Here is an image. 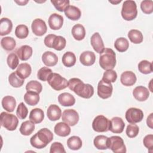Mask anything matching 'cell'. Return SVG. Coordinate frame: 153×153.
Returning a JSON list of instances; mask_svg holds the SVG:
<instances>
[{
	"label": "cell",
	"mask_w": 153,
	"mask_h": 153,
	"mask_svg": "<svg viewBox=\"0 0 153 153\" xmlns=\"http://www.w3.org/2000/svg\"><path fill=\"white\" fill-rule=\"evenodd\" d=\"M53 139V133L47 128L39 130L30 139L31 145L37 149L45 148Z\"/></svg>",
	"instance_id": "cell-1"
},
{
	"label": "cell",
	"mask_w": 153,
	"mask_h": 153,
	"mask_svg": "<svg viewBox=\"0 0 153 153\" xmlns=\"http://www.w3.org/2000/svg\"><path fill=\"white\" fill-rule=\"evenodd\" d=\"M108 148L115 153L126 152V147L123 139L118 136H113L108 138Z\"/></svg>",
	"instance_id": "cell-5"
},
{
	"label": "cell",
	"mask_w": 153,
	"mask_h": 153,
	"mask_svg": "<svg viewBox=\"0 0 153 153\" xmlns=\"http://www.w3.org/2000/svg\"><path fill=\"white\" fill-rule=\"evenodd\" d=\"M14 2H16L19 5H25L29 2V1H14Z\"/></svg>",
	"instance_id": "cell-55"
},
{
	"label": "cell",
	"mask_w": 153,
	"mask_h": 153,
	"mask_svg": "<svg viewBox=\"0 0 153 153\" xmlns=\"http://www.w3.org/2000/svg\"><path fill=\"white\" fill-rule=\"evenodd\" d=\"M17 74L23 79L27 78L31 74L32 68L30 65L27 63L19 64L16 71Z\"/></svg>",
	"instance_id": "cell-28"
},
{
	"label": "cell",
	"mask_w": 153,
	"mask_h": 153,
	"mask_svg": "<svg viewBox=\"0 0 153 153\" xmlns=\"http://www.w3.org/2000/svg\"><path fill=\"white\" fill-rule=\"evenodd\" d=\"M137 14V5L135 1L132 0L125 1L121 9L122 17L127 21L134 20Z\"/></svg>",
	"instance_id": "cell-3"
},
{
	"label": "cell",
	"mask_w": 153,
	"mask_h": 153,
	"mask_svg": "<svg viewBox=\"0 0 153 153\" xmlns=\"http://www.w3.org/2000/svg\"><path fill=\"white\" fill-rule=\"evenodd\" d=\"M53 73L52 70L47 67H42L37 72V78L42 81H47L50 75Z\"/></svg>",
	"instance_id": "cell-44"
},
{
	"label": "cell",
	"mask_w": 153,
	"mask_h": 153,
	"mask_svg": "<svg viewBox=\"0 0 153 153\" xmlns=\"http://www.w3.org/2000/svg\"><path fill=\"white\" fill-rule=\"evenodd\" d=\"M125 127V123L120 117H113L110 121L109 120L108 130L114 133H121Z\"/></svg>",
	"instance_id": "cell-11"
},
{
	"label": "cell",
	"mask_w": 153,
	"mask_h": 153,
	"mask_svg": "<svg viewBox=\"0 0 153 153\" xmlns=\"http://www.w3.org/2000/svg\"><path fill=\"white\" fill-rule=\"evenodd\" d=\"M29 34V29L25 25H18L15 29V35L19 39L26 38Z\"/></svg>",
	"instance_id": "cell-42"
},
{
	"label": "cell",
	"mask_w": 153,
	"mask_h": 153,
	"mask_svg": "<svg viewBox=\"0 0 153 153\" xmlns=\"http://www.w3.org/2000/svg\"><path fill=\"white\" fill-rule=\"evenodd\" d=\"M108 137L104 135H98L95 137L93 140V143L94 146L97 149L105 150L108 149L107 140Z\"/></svg>",
	"instance_id": "cell-33"
},
{
	"label": "cell",
	"mask_w": 153,
	"mask_h": 153,
	"mask_svg": "<svg viewBox=\"0 0 153 153\" xmlns=\"http://www.w3.org/2000/svg\"><path fill=\"white\" fill-rule=\"evenodd\" d=\"M26 90L27 91L39 94L42 91V86L39 82L35 80H32L27 83Z\"/></svg>",
	"instance_id": "cell-38"
},
{
	"label": "cell",
	"mask_w": 153,
	"mask_h": 153,
	"mask_svg": "<svg viewBox=\"0 0 153 153\" xmlns=\"http://www.w3.org/2000/svg\"><path fill=\"white\" fill-rule=\"evenodd\" d=\"M121 1H117V2H113V1H109V2H111V3H112V4H116L120 3Z\"/></svg>",
	"instance_id": "cell-56"
},
{
	"label": "cell",
	"mask_w": 153,
	"mask_h": 153,
	"mask_svg": "<svg viewBox=\"0 0 153 153\" xmlns=\"http://www.w3.org/2000/svg\"><path fill=\"white\" fill-rule=\"evenodd\" d=\"M72 35L76 40H82L85 36V30L84 27L81 24L74 25L72 29Z\"/></svg>",
	"instance_id": "cell-27"
},
{
	"label": "cell",
	"mask_w": 153,
	"mask_h": 153,
	"mask_svg": "<svg viewBox=\"0 0 153 153\" xmlns=\"http://www.w3.org/2000/svg\"><path fill=\"white\" fill-rule=\"evenodd\" d=\"M1 47L7 51H11L16 46V42L15 39L11 36H5L1 40Z\"/></svg>",
	"instance_id": "cell-32"
},
{
	"label": "cell",
	"mask_w": 153,
	"mask_h": 153,
	"mask_svg": "<svg viewBox=\"0 0 153 153\" xmlns=\"http://www.w3.org/2000/svg\"><path fill=\"white\" fill-rule=\"evenodd\" d=\"M47 115L50 121H54L60 119L62 115V111L57 105H51L48 108Z\"/></svg>",
	"instance_id": "cell-22"
},
{
	"label": "cell",
	"mask_w": 153,
	"mask_h": 153,
	"mask_svg": "<svg viewBox=\"0 0 153 153\" xmlns=\"http://www.w3.org/2000/svg\"><path fill=\"white\" fill-rule=\"evenodd\" d=\"M130 41L134 44H140L143 41V35L140 31L137 29L130 30L127 35Z\"/></svg>",
	"instance_id": "cell-37"
},
{
	"label": "cell",
	"mask_w": 153,
	"mask_h": 153,
	"mask_svg": "<svg viewBox=\"0 0 153 153\" xmlns=\"http://www.w3.org/2000/svg\"><path fill=\"white\" fill-rule=\"evenodd\" d=\"M13 28V23L10 19L4 17L0 21V35L4 36L9 34Z\"/></svg>",
	"instance_id": "cell-26"
},
{
	"label": "cell",
	"mask_w": 153,
	"mask_h": 153,
	"mask_svg": "<svg viewBox=\"0 0 153 153\" xmlns=\"http://www.w3.org/2000/svg\"><path fill=\"white\" fill-rule=\"evenodd\" d=\"M1 103L2 108L8 112H12L16 108V101L14 97L11 96H6L2 98Z\"/></svg>",
	"instance_id": "cell-25"
},
{
	"label": "cell",
	"mask_w": 153,
	"mask_h": 153,
	"mask_svg": "<svg viewBox=\"0 0 153 153\" xmlns=\"http://www.w3.org/2000/svg\"><path fill=\"white\" fill-rule=\"evenodd\" d=\"M139 128L135 124H131L127 126L126 133L127 136L130 138L135 137L139 133Z\"/></svg>",
	"instance_id": "cell-49"
},
{
	"label": "cell",
	"mask_w": 153,
	"mask_h": 153,
	"mask_svg": "<svg viewBox=\"0 0 153 153\" xmlns=\"http://www.w3.org/2000/svg\"><path fill=\"white\" fill-rule=\"evenodd\" d=\"M136 76L134 72L131 71H125L120 77V81L123 85L125 86H131L136 82Z\"/></svg>",
	"instance_id": "cell-17"
},
{
	"label": "cell",
	"mask_w": 153,
	"mask_h": 153,
	"mask_svg": "<svg viewBox=\"0 0 153 153\" xmlns=\"http://www.w3.org/2000/svg\"><path fill=\"white\" fill-rule=\"evenodd\" d=\"M152 116H153V114L151 113L149 116H148L146 119L147 126L151 128H153V117Z\"/></svg>",
	"instance_id": "cell-54"
},
{
	"label": "cell",
	"mask_w": 153,
	"mask_h": 153,
	"mask_svg": "<svg viewBox=\"0 0 153 153\" xmlns=\"http://www.w3.org/2000/svg\"><path fill=\"white\" fill-rule=\"evenodd\" d=\"M51 2L58 11L62 12L69 5V1L68 0H51Z\"/></svg>",
	"instance_id": "cell-47"
},
{
	"label": "cell",
	"mask_w": 153,
	"mask_h": 153,
	"mask_svg": "<svg viewBox=\"0 0 153 153\" xmlns=\"http://www.w3.org/2000/svg\"><path fill=\"white\" fill-rule=\"evenodd\" d=\"M25 102L30 106H35L39 101V94L27 91L24 95Z\"/></svg>",
	"instance_id": "cell-36"
},
{
	"label": "cell",
	"mask_w": 153,
	"mask_h": 153,
	"mask_svg": "<svg viewBox=\"0 0 153 153\" xmlns=\"http://www.w3.org/2000/svg\"><path fill=\"white\" fill-rule=\"evenodd\" d=\"M84 85V83L80 79L77 78H72L68 81V87L78 96Z\"/></svg>",
	"instance_id": "cell-20"
},
{
	"label": "cell",
	"mask_w": 153,
	"mask_h": 153,
	"mask_svg": "<svg viewBox=\"0 0 153 153\" xmlns=\"http://www.w3.org/2000/svg\"><path fill=\"white\" fill-rule=\"evenodd\" d=\"M82 145V140L78 136H71L67 140V145L68 148L72 150L76 151L79 149L81 148Z\"/></svg>",
	"instance_id": "cell-34"
},
{
	"label": "cell",
	"mask_w": 153,
	"mask_h": 153,
	"mask_svg": "<svg viewBox=\"0 0 153 153\" xmlns=\"http://www.w3.org/2000/svg\"><path fill=\"white\" fill-rule=\"evenodd\" d=\"M133 95L135 99L139 102L145 101L149 96V92L147 88L140 85L134 88Z\"/></svg>",
	"instance_id": "cell-15"
},
{
	"label": "cell",
	"mask_w": 153,
	"mask_h": 153,
	"mask_svg": "<svg viewBox=\"0 0 153 153\" xmlns=\"http://www.w3.org/2000/svg\"><path fill=\"white\" fill-rule=\"evenodd\" d=\"M35 123L30 120L24 121L20 127V132L24 136H29L35 130Z\"/></svg>",
	"instance_id": "cell-30"
},
{
	"label": "cell",
	"mask_w": 153,
	"mask_h": 153,
	"mask_svg": "<svg viewBox=\"0 0 153 153\" xmlns=\"http://www.w3.org/2000/svg\"><path fill=\"white\" fill-rule=\"evenodd\" d=\"M94 94V88L89 84H84V85L78 96L84 99H89Z\"/></svg>",
	"instance_id": "cell-41"
},
{
	"label": "cell",
	"mask_w": 153,
	"mask_h": 153,
	"mask_svg": "<svg viewBox=\"0 0 153 153\" xmlns=\"http://www.w3.org/2000/svg\"><path fill=\"white\" fill-rule=\"evenodd\" d=\"M66 39L62 36H56L54 39L52 48L57 51L62 50L66 46Z\"/></svg>",
	"instance_id": "cell-43"
},
{
	"label": "cell",
	"mask_w": 153,
	"mask_h": 153,
	"mask_svg": "<svg viewBox=\"0 0 153 153\" xmlns=\"http://www.w3.org/2000/svg\"><path fill=\"white\" fill-rule=\"evenodd\" d=\"M28 114V110L24 103L21 102L17 106L16 115L19 119L23 120L26 118Z\"/></svg>",
	"instance_id": "cell-50"
},
{
	"label": "cell",
	"mask_w": 153,
	"mask_h": 153,
	"mask_svg": "<svg viewBox=\"0 0 153 153\" xmlns=\"http://www.w3.org/2000/svg\"><path fill=\"white\" fill-rule=\"evenodd\" d=\"M8 81L10 84L15 88H19L23 85L25 79L21 78L16 72H12L8 76Z\"/></svg>",
	"instance_id": "cell-31"
},
{
	"label": "cell",
	"mask_w": 153,
	"mask_h": 153,
	"mask_svg": "<svg viewBox=\"0 0 153 153\" xmlns=\"http://www.w3.org/2000/svg\"><path fill=\"white\" fill-rule=\"evenodd\" d=\"M48 84L51 87L57 91L62 90L68 87V81L60 74L52 73L47 79Z\"/></svg>",
	"instance_id": "cell-6"
},
{
	"label": "cell",
	"mask_w": 153,
	"mask_h": 153,
	"mask_svg": "<svg viewBox=\"0 0 153 153\" xmlns=\"http://www.w3.org/2000/svg\"><path fill=\"white\" fill-rule=\"evenodd\" d=\"M96 60L94 53L91 51H85L82 52L79 56L80 62L84 66H89L93 65Z\"/></svg>",
	"instance_id": "cell-18"
},
{
	"label": "cell",
	"mask_w": 153,
	"mask_h": 153,
	"mask_svg": "<svg viewBox=\"0 0 153 153\" xmlns=\"http://www.w3.org/2000/svg\"><path fill=\"white\" fill-rule=\"evenodd\" d=\"M50 153H62V152H66L63 145L58 142H55L53 143L50 146Z\"/></svg>",
	"instance_id": "cell-51"
},
{
	"label": "cell",
	"mask_w": 153,
	"mask_h": 153,
	"mask_svg": "<svg viewBox=\"0 0 153 153\" xmlns=\"http://www.w3.org/2000/svg\"><path fill=\"white\" fill-rule=\"evenodd\" d=\"M57 35L54 34H49L47 35L44 38V44L48 48H52L54 39Z\"/></svg>",
	"instance_id": "cell-53"
},
{
	"label": "cell",
	"mask_w": 153,
	"mask_h": 153,
	"mask_svg": "<svg viewBox=\"0 0 153 153\" xmlns=\"http://www.w3.org/2000/svg\"><path fill=\"white\" fill-rule=\"evenodd\" d=\"M7 62L8 66L11 69H15L19 65V57L16 53H11L8 54L7 59Z\"/></svg>",
	"instance_id": "cell-46"
},
{
	"label": "cell",
	"mask_w": 153,
	"mask_h": 153,
	"mask_svg": "<svg viewBox=\"0 0 153 153\" xmlns=\"http://www.w3.org/2000/svg\"><path fill=\"white\" fill-rule=\"evenodd\" d=\"M62 60L63 64L68 68H70L75 65L76 60L75 55L71 51L66 52L63 55Z\"/></svg>",
	"instance_id": "cell-35"
},
{
	"label": "cell",
	"mask_w": 153,
	"mask_h": 153,
	"mask_svg": "<svg viewBox=\"0 0 153 153\" xmlns=\"http://www.w3.org/2000/svg\"><path fill=\"white\" fill-rule=\"evenodd\" d=\"M117 78V72L114 70H107L106 71L103 75L102 79L103 81L111 83L115 82Z\"/></svg>",
	"instance_id": "cell-45"
},
{
	"label": "cell",
	"mask_w": 153,
	"mask_h": 153,
	"mask_svg": "<svg viewBox=\"0 0 153 153\" xmlns=\"http://www.w3.org/2000/svg\"><path fill=\"white\" fill-rule=\"evenodd\" d=\"M62 121L69 126H74L76 125L79 121V115L78 112L72 109H65L62 115Z\"/></svg>",
	"instance_id": "cell-9"
},
{
	"label": "cell",
	"mask_w": 153,
	"mask_h": 153,
	"mask_svg": "<svg viewBox=\"0 0 153 153\" xmlns=\"http://www.w3.org/2000/svg\"><path fill=\"white\" fill-rule=\"evenodd\" d=\"M65 16L71 20H78L81 16V10L74 5H69L64 11Z\"/></svg>",
	"instance_id": "cell-21"
},
{
	"label": "cell",
	"mask_w": 153,
	"mask_h": 153,
	"mask_svg": "<svg viewBox=\"0 0 153 153\" xmlns=\"http://www.w3.org/2000/svg\"><path fill=\"white\" fill-rule=\"evenodd\" d=\"M140 8L143 13L146 14H151L153 12V1L148 0L142 1Z\"/></svg>",
	"instance_id": "cell-48"
},
{
	"label": "cell",
	"mask_w": 153,
	"mask_h": 153,
	"mask_svg": "<svg viewBox=\"0 0 153 153\" xmlns=\"http://www.w3.org/2000/svg\"><path fill=\"white\" fill-rule=\"evenodd\" d=\"M109 120L102 115H97L92 123V128L96 132H106L108 131Z\"/></svg>",
	"instance_id": "cell-7"
},
{
	"label": "cell",
	"mask_w": 153,
	"mask_h": 153,
	"mask_svg": "<svg viewBox=\"0 0 153 153\" xmlns=\"http://www.w3.org/2000/svg\"><path fill=\"white\" fill-rule=\"evenodd\" d=\"M114 47L119 52H124L128 49L129 47V43L126 38L124 37H120L115 40Z\"/></svg>",
	"instance_id": "cell-39"
},
{
	"label": "cell",
	"mask_w": 153,
	"mask_h": 153,
	"mask_svg": "<svg viewBox=\"0 0 153 153\" xmlns=\"http://www.w3.org/2000/svg\"><path fill=\"white\" fill-rule=\"evenodd\" d=\"M54 131L57 135L61 137H66L70 134L71 128L66 123L60 122L56 124Z\"/></svg>",
	"instance_id": "cell-23"
},
{
	"label": "cell",
	"mask_w": 153,
	"mask_h": 153,
	"mask_svg": "<svg viewBox=\"0 0 153 153\" xmlns=\"http://www.w3.org/2000/svg\"><path fill=\"white\" fill-rule=\"evenodd\" d=\"M48 25L53 30L60 29L63 24V17L57 13H53L50 15L48 18Z\"/></svg>",
	"instance_id": "cell-14"
},
{
	"label": "cell",
	"mask_w": 153,
	"mask_h": 153,
	"mask_svg": "<svg viewBox=\"0 0 153 153\" xmlns=\"http://www.w3.org/2000/svg\"><path fill=\"white\" fill-rule=\"evenodd\" d=\"M32 48L27 45H24L16 50V54L22 61L28 60L32 55Z\"/></svg>",
	"instance_id": "cell-16"
},
{
	"label": "cell",
	"mask_w": 153,
	"mask_h": 153,
	"mask_svg": "<svg viewBox=\"0 0 153 153\" xmlns=\"http://www.w3.org/2000/svg\"><path fill=\"white\" fill-rule=\"evenodd\" d=\"M112 85L111 83L106 82L100 80L97 85V94L103 99H106L110 97L112 93Z\"/></svg>",
	"instance_id": "cell-10"
},
{
	"label": "cell",
	"mask_w": 153,
	"mask_h": 153,
	"mask_svg": "<svg viewBox=\"0 0 153 153\" xmlns=\"http://www.w3.org/2000/svg\"><path fill=\"white\" fill-rule=\"evenodd\" d=\"M90 42L94 50L97 53H101L105 49L103 40L98 32H95L91 36Z\"/></svg>",
	"instance_id": "cell-13"
},
{
	"label": "cell",
	"mask_w": 153,
	"mask_h": 153,
	"mask_svg": "<svg viewBox=\"0 0 153 153\" xmlns=\"http://www.w3.org/2000/svg\"><path fill=\"white\" fill-rule=\"evenodd\" d=\"M0 123L2 127L9 131L15 130L18 126L19 120L16 116L5 112L1 114Z\"/></svg>",
	"instance_id": "cell-4"
},
{
	"label": "cell",
	"mask_w": 153,
	"mask_h": 153,
	"mask_svg": "<svg viewBox=\"0 0 153 153\" xmlns=\"http://www.w3.org/2000/svg\"><path fill=\"white\" fill-rule=\"evenodd\" d=\"M31 28L33 33L39 36L44 35L47 30L45 22L41 19H35L32 23Z\"/></svg>",
	"instance_id": "cell-12"
},
{
	"label": "cell",
	"mask_w": 153,
	"mask_h": 153,
	"mask_svg": "<svg viewBox=\"0 0 153 153\" xmlns=\"http://www.w3.org/2000/svg\"><path fill=\"white\" fill-rule=\"evenodd\" d=\"M100 67L107 71L113 69L116 65V54L111 48H105L99 57Z\"/></svg>",
	"instance_id": "cell-2"
},
{
	"label": "cell",
	"mask_w": 153,
	"mask_h": 153,
	"mask_svg": "<svg viewBox=\"0 0 153 153\" xmlns=\"http://www.w3.org/2000/svg\"><path fill=\"white\" fill-rule=\"evenodd\" d=\"M44 118L43 111L40 108L32 109L29 114V120L35 124L41 123Z\"/></svg>",
	"instance_id": "cell-29"
},
{
	"label": "cell",
	"mask_w": 153,
	"mask_h": 153,
	"mask_svg": "<svg viewBox=\"0 0 153 153\" xmlns=\"http://www.w3.org/2000/svg\"><path fill=\"white\" fill-rule=\"evenodd\" d=\"M126 119L130 124H136L140 122L143 118V111L136 108H130L126 112Z\"/></svg>",
	"instance_id": "cell-8"
},
{
	"label": "cell",
	"mask_w": 153,
	"mask_h": 153,
	"mask_svg": "<svg viewBox=\"0 0 153 153\" xmlns=\"http://www.w3.org/2000/svg\"><path fill=\"white\" fill-rule=\"evenodd\" d=\"M138 69L142 74H151L152 72V63L146 60H142L138 64Z\"/></svg>",
	"instance_id": "cell-40"
},
{
	"label": "cell",
	"mask_w": 153,
	"mask_h": 153,
	"mask_svg": "<svg viewBox=\"0 0 153 153\" xmlns=\"http://www.w3.org/2000/svg\"><path fill=\"white\" fill-rule=\"evenodd\" d=\"M144 146L148 149L149 152L152 151L153 149V135L148 134L146 135L143 140Z\"/></svg>",
	"instance_id": "cell-52"
},
{
	"label": "cell",
	"mask_w": 153,
	"mask_h": 153,
	"mask_svg": "<svg viewBox=\"0 0 153 153\" xmlns=\"http://www.w3.org/2000/svg\"><path fill=\"white\" fill-rule=\"evenodd\" d=\"M58 101L63 106H71L75 104V99L69 93H63L58 96Z\"/></svg>",
	"instance_id": "cell-24"
},
{
	"label": "cell",
	"mask_w": 153,
	"mask_h": 153,
	"mask_svg": "<svg viewBox=\"0 0 153 153\" xmlns=\"http://www.w3.org/2000/svg\"><path fill=\"white\" fill-rule=\"evenodd\" d=\"M42 61L47 66H53L57 63L58 57L54 53L47 51L42 55Z\"/></svg>",
	"instance_id": "cell-19"
}]
</instances>
